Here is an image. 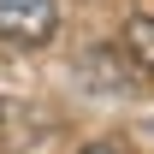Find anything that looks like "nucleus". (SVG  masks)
Instances as JSON below:
<instances>
[{
	"instance_id": "1",
	"label": "nucleus",
	"mask_w": 154,
	"mask_h": 154,
	"mask_svg": "<svg viewBox=\"0 0 154 154\" xmlns=\"http://www.w3.org/2000/svg\"><path fill=\"white\" fill-rule=\"evenodd\" d=\"M59 30V6L54 0H0V36L18 48H42Z\"/></svg>"
},
{
	"instance_id": "2",
	"label": "nucleus",
	"mask_w": 154,
	"mask_h": 154,
	"mask_svg": "<svg viewBox=\"0 0 154 154\" xmlns=\"http://www.w3.org/2000/svg\"><path fill=\"white\" fill-rule=\"evenodd\" d=\"M125 48H131V59L142 71H154V18H131L125 24Z\"/></svg>"
},
{
	"instance_id": "3",
	"label": "nucleus",
	"mask_w": 154,
	"mask_h": 154,
	"mask_svg": "<svg viewBox=\"0 0 154 154\" xmlns=\"http://www.w3.org/2000/svg\"><path fill=\"white\" fill-rule=\"evenodd\" d=\"M83 154H119V148H113V142H89Z\"/></svg>"
},
{
	"instance_id": "4",
	"label": "nucleus",
	"mask_w": 154,
	"mask_h": 154,
	"mask_svg": "<svg viewBox=\"0 0 154 154\" xmlns=\"http://www.w3.org/2000/svg\"><path fill=\"white\" fill-rule=\"evenodd\" d=\"M0 131H6V101H0Z\"/></svg>"
}]
</instances>
